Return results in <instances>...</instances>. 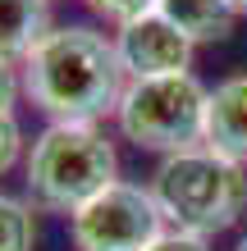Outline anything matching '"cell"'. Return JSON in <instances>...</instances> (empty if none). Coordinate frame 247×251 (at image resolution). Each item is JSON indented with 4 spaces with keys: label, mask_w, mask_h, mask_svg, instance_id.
I'll return each instance as SVG.
<instances>
[{
    "label": "cell",
    "mask_w": 247,
    "mask_h": 251,
    "mask_svg": "<svg viewBox=\"0 0 247 251\" xmlns=\"http://www.w3.org/2000/svg\"><path fill=\"white\" fill-rule=\"evenodd\" d=\"M128 87L114 37L87 23L51 27L23 60V96L51 124H101Z\"/></svg>",
    "instance_id": "6da1fadb"
},
{
    "label": "cell",
    "mask_w": 247,
    "mask_h": 251,
    "mask_svg": "<svg viewBox=\"0 0 247 251\" xmlns=\"http://www.w3.org/2000/svg\"><path fill=\"white\" fill-rule=\"evenodd\" d=\"M27 197L41 210L74 215L96 192L119 183V155L101 124H46L23 160Z\"/></svg>",
    "instance_id": "7a4b0ae2"
},
{
    "label": "cell",
    "mask_w": 247,
    "mask_h": 251,
    "mask_svg": "<svg viewBox=\"0 0 247 251\" xmlns=\"http://www.w3.org/2000/svg\"><path fill=\"white\" fill-rule=\"evenodd\" d=\"M147 187L161 201L169 228L197 233L206 242L215 233L234 228L247 210V169L215 155L211 146H188V151L161 155Z\"/></svg>",
    "instance_id": "3957f363"
},
{
    "label": "cell",
    "mask_w": 247,
    "mask_h": 251,
    "mask_svg": "<svg viewBox=\"0 0 247 251\" xmlns=\"http://www.w3.org/2000/svg\"><path fill=\"white\" fill-rule=\"evenodd\" d=\"M206 100L211 87H201V78H192V73L128 78L114 124H119L124 142H133L137 151L174 155L206 142Z\"/></svg>",
    "instance_id": "277c9868"
},
{
    "label": "cell",
    "mask_w": 247,
    "mask_h": 251,
    "mask_svg": "<svg viewBox=\"0 0 247 251\" xmlns=\"http://www.w3.org/2000/svg\"><path fill=\"white\" fill-rule=\"evenodd\" d=\"M165 228V210L151 187L124 178L69 215V238L78 251H147Z\"/></svg>",
    "instance_id": "5b68a950"
},
{
    "label": "cell",
    "mask_w": 247,
    "mask_h": 251,
    "mask_svg": "<svg viewBox=\"0 0 247 251\" xmlns=\"http://www.w3.org/2000/svg\"><path fill=\"white\" fill-rule=\"evenodd\" d=\"M114 50H119L128 78H174V73H192L197 46L165 14H147V19L114 32Z\"/></svg>",
    "instance_id": "8992f818"
},
{
    "label": "cell",
    "mask_w": 247,
    "mask_h": 251,
    "mask_svg": "<svg viewBox=\"0 0 247 251\" xmlns=\"http://www.w3.org/2000/svg\"><path fill=\"white\" fill-rule=\"evenodd\" d=\"M215 155L247 169V73H229L211 87L206 100V142Z\"/></svg>",
    "instance_id": "52a82bcc"
},
{
    "label": "cell",
    "mask_w": 247,
    "mask_h": 251,
    "mask_svg": "<svg viewBox=\"0 0 247 251\" xmlns=\"http://www.w3.org/2000/svg\"><path fill=\"white\" fill-rule=\"evenodd\" d=\"M51 32V0H0V60L23 64Z\"/></svg>",
    "instance_id": "ba28073f"
},
{
    "label": "cell",
    "mask_w": 247,
    "mask_h": 251,
    "mask_svg": "<svg viewBox=\"0 0 247 251\" xmlns=\"http://www.w3.org/2000/svg\"><path fill=\"white\" fill-rule=\"evenodd\" d=\"M156 14H165L192 46H201V41H224L234 32V23H238L234 0H161Z\"/></svg>",
    "instance_id": "9c48e42d"
},
{
    "label": "cell",
    "mask_w": 247,
    "mask_h": 251,
    "mask_svg": "<svg viewBox=\"0 0 247 251\" xmlns=\"http://www.w3.org/2000/svg\"><path fill=\"white\" fill-rule=\"evenodd\" d=\"M37 247V215L23 197L0 192V251H32Z\"/></svg>",
    "instance_id": "30bf717a"
},
{
    "label": "cell",
    "mask_w": 247,
    "mask_h": 251,
    "mask_svg": "<svg viewBox=\"0 0 247 251\" xmlns=\"http://www.w3.org/2000/svg\"><path fill=\"white\" fill-rule=\"evenodd\" d=\"M87 9L96 14V19H106L114 27H128V23H137V19H147V14H156V5L161 0H82Z\"/></svg>",
    "instance_id": "8fae6325"
},
{
    "label": "cell",
    "mask_w": 247,
    "mask_h": 251,
    "mask_svg": "<svg viewBox=\"0 0 247 251\" xmlns=\"http://www.w3.org/2000/svg\"><path fill=\"white\" fill-rule=\"evenodd\" d=\"M23 160V128L14 114H0V178Z\"/></svg>",
    "instance_id": "7c38bea8"
},
{
    "label": "cell",
    "mask_w": 247,
    "mask_h": 251,
    "mask_svg": "<svg viewBox=\"0 0 247 251\" xmlns=\"http://www.w3.org/2000/svg\"><path fill=\"white\" fill-rule=\"evenodd\" d=\"M147 251H211V242L197 238V233H183V228H165Z\"/></svg>",
    "instance_id": "4fadbf2b"
},
{
    "label": "cell",
    "mask_w": 247,
    "mask_h": 251,
    "mask_svg": "<svg viewBox=\"0 0 247 251\" xmlns=\"http://www.w3.org/2000/svg\"><path fill=\"white\" fill-rule=\"evenodd\" d=\"M19 96H23V73L9 60H0V114H14Z\"/></svg>",
    "instance_id": "5bb4252c"
},
{
    "label": "cell",
    "mask_w": 247,
    "mask_h": 251,
    "mask_svg": "<svg viewBox=\"0 0 247 251\" xmlns=\"http://www.w3.org/2000/svg\"><path fill=\"white\" fill-rule=\"evenodd\" d=\"M234 9H238V14H247V0H234Z\"/></svg>",
    "instance_id": "9a60e30c"
},
{
    "label": "cell",
    "mask_w": 247,
    "mask_h": 251,
    "mask_svg": "<svg viewBox=\"0 0 247 251\" xmlns=\"http://www.w3.org/2000/svg\"><path fill=\"white\" fill-rule=\"evenodd\" d=\"M234 251H247V233H243V238H238V247H234Z\"/></svg>",
    "instance_id": "2e32d148"
}]
</instances>
